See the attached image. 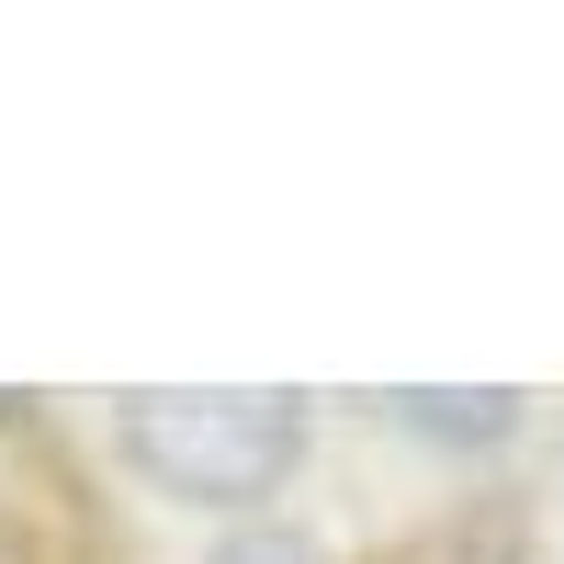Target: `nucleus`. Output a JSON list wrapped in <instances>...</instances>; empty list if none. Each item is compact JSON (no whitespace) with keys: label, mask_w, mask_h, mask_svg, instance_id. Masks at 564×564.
<instances>
[{"label":"nucleus","mask_w":564,"mask_h":564,"mask_svg":"<svg viewBox=\"0 0 564 564\" xmlns=\"http://www.w3.org/2000/svg\"><path fill=\"white\" fill-rule=\"evenodd\" d=\"M215 564H327L305 531H271V520H249V531H226L215 542Z\"/></svg>","instance_id":"obj_3"},{"label":"nucleus","mask_w":564,"mask_h":564,"mask_svg":"<svg viewBox=\"0 0 564 564\" xmlns=\"http://www.w3.org/2000/svg\"><path fill=\"white\" fill-rule=\"evenodd\" d=\"M305 452V395L282 384H159L124 395V463L181 508H260Z\"/></svg>","instance_id":"obj_1"},{"label":"nucleus","mask_w":564,"mask_h":564,"mask_svg":"<svg viewBox=\"0 0 564 564\" xmlns=\"http://www.w3.org/2000/svg\"><path fill=\"white\" fill-rule=\"evenodd\" d=\"M384 406L430 441H508V417H520V395H384Z\"/></svg>","instance_id":"obj_2"}]
</instances>
